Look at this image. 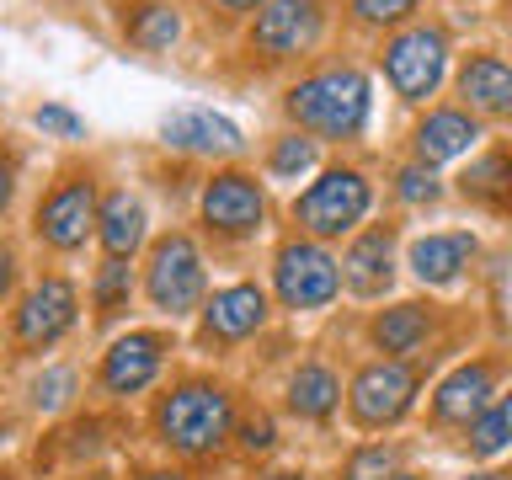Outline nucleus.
<instances>
[{
  "mask_svg": "<svg viewBox=\"0 0 512 480\" xmlns=\"http://www.w3.org/2000/svg\"><path fill=\"white\" fill-rule=\"evenodd\" d=\"M336 395H342V384H336V374H331V368H320V363L299 368L294 384H288V406H294L299 416H331Z\"/></svg>",
  "mask_w": 512,
  "mask_h": 480,
  "instance_id": "22",
  "label": "nucleus"
},
{
  "mask_svg": "<svg viewBox=\"0 0 512 480\" xmlns=\"http://www.w3.org/2000/svg\"><path fill=\"white\" fill-rule=\"evenodd\" d=\"M262 320H267V299H262V288H251V283L224 288V294H214V299H208V310H203L208 336H224V342L251 336Z\"/></svg>",
  "mask_w": 512,
  "mask_h": 480,
  "instance_id": "14",
  "label": "nucleus"
},
{
  "mask_svg": "<svg viewBox=\"0 0 512 480\" xmlns=\"http://www.w3.org/2000/svg\"><path fill=\"white\" fill-rule=\"evenodd\" d=\"M267 480H299V475H267Z\"/></svg>",
  "mask_w": 512,
  "mask_h": 480,
  "instance_id": "37",
  "label": "nucleus"
},
{
  "mask_svg": "<svg viewBox=\"0 0 512 480\" xmlns=\"http://www.w3.org/2000/svg\"><path fill=\"white\" fill-rule=\"evenodd\" d=\"M395 182H400V198H406V203H432V198H438V182H432L422 166H406Z\"/></svg>",
  "mask_w": 512,
  "mask_h": 480,
  "instance_id": "31",
  "label": "nucleus"
},
{
  "mask_svg": "<svg viewBox=\"0 0 512 480\" xmlns=\"http://www.w3.org/2000/svg\"><path fill=\"white\" fill-rule=\"evenodd\" d=\"M91 480H107V475H91Z\"/></svg>",
  "mask_w": 512,
  "mask_h": 480,
  "instance_id": "40",
  "label": "nucleus"
},
{
  "mask_svg": "<svg viewBox=\"0 0 512 480\" xmlns=\"http://www.w3.org/2000/svg\"><path fill=\"white\" fill-rule=\"evenodd\" d=\"M150 299L166 315H182L203 299V256L187 235H166L150 256Z\"/></svg>",
  "mask_w": 512,
  "mask_h": 480,
  "instance_id": "6",
  "label": "nucleus"
},
{
  "mask_svg": "<svg viewBox=\"0 0 512 480\" xmlns=\"http://www.w3.org/2000/svg\"><path fill=\"white\" fill-rule=\"evenodd\" d=\"M262 187L251 182L246 171H219L214 182L203 187V219L224 235H246L262 224Z\"/></svg>",
  "mask_w": 512,
  "mask_h": 480,
  "instance_id": "11",
  "label": "nucleus"
},
{
  "mask_svg": "<svg viewBox=\"0 0 512 480\" xmlns=\"http://www.w3.org/2000/svg\"><path fill=\"white\" fill-rule=\"evenodd\" d=\"M144 480H182V475H144Z\"/></svg>",
  "mask_w": 512,
  "mask_h": 480,
  "instance_id": "36",
  "label": "nucleus"
},
{
  "mask_svg": "<svg viewBox=\"0 0 512 480\" xmlns=\"http://www.w3.org/2000/svg\"><path fill=\"white\" fill-rule=\"evenodd\" d=\"M75 326V288L64 278H43L16 310V342L22 347H48Z\"/></svg>",
  "mask_w": 512,
  "mask_h": 480,
  "instance_id": "10",
  "label": "nucleus"
},
{
  "mask_svg": "<svg viewBox=\"0 0 512 480\" xmlns=\"http://www.w3.org/2000/svg\"><path fill=\"white\" fill-rule=\"evenodd\" d=\"M475 256V240L470 235H427L411 246V267L422 283H454L459 267Z\"/></svg>",
  "mask_w": 512,
  "mask_h": 480,
  "instance_id": "19",
  "label": "nucleus"
},
{
  "mask_svg": "<svg viewBox=\"0 0 512 480\" xmlns=\"http://www.w3.org/2000/svg\"><path fill=\"white\" fill-rule=\"evenodd\" d=\"M6 283H11V251L0 246V294H6Z\"/></svg>",
  "mask_w": 512,
  "mask_h": 480,
  "instance_id": "34",
  "label": "nucleus"
},
{
  "mask_svg": "<svg viewBox=\"0 0 512 480\" xmlns=\"http://www.w3.org/2000/svg\"><path fill=\"white\" fill-rule=\"evenodd\" d=\"M11 176H16L11 171V155L0 150V214H6V203H11Z\"/></svg>",
  "mask_w": 512,
  "mask_h": 480,
  "instance_id": "33",
  "label": "nucleus"
},
{
  "mask_svg": "<svg viewBox=\"0 0 512 480\" xmlns=\"http://www.w3.org/2000/svg\"><path fill=\"white\" fill-rule=\"evenodd\" d=\"M96 224H102L107 256H134V246L144 240V208H139V198H128V192H112Z\"/></svg>",
  "mask_w": 512,
  "mask_h": 480,
  "instance_id": "21",
  "label": "nucleus"
},
{
  "mask_svg": "<svg viewBox=\"0 0 512 480\" xmlns=\"http://www.w3.org/2000/svg\"><path fill=\"white\" fill-rule=\"evenodd\" d=\"M70 390H75V374L70 368H54V374H43L38 384H32V400H38L43 411H59L64 400H70Z\"/></svg>",
  "mask_w": 512,
  "mask_h": 480,
  "instance_id": "29",
  "label": "nucleus"
},
{
  "mask_svg": "<svg viewBox=\"0 0 512 480\" xmlns=\"http://www.w3.org/2000/svg\"><path fill=\"white\" fill-rule=\"evenodd\" d=\"M96 219H102L96 214V182L91 176H64L38 208V235L59 251H75Z\"/></svg>",
  "mask_w": 512,
  "mask_h": 480,
  "instance_id": "7",
  "label": "nucleus"
},
{
  "mask_svg": "<svg viewBox=\"0 0 512 480\" xmlns=\"http://www.w3.org/2000/svg\"><path fill=\"white\" fill-rule=\"evenodd\" d=\"M288 112L326 139H352L368 118V80L358 70H320L288 91Z\"/></svg>",
  "mask_w": 512,
  "mask_h": 480,
  "instance_id": "1",
  "label": "nucleus"
},
{
  "mask_svg": "<svg viewBox=\"0 0 512 480\" xmlns=\"http://www.w3.org/2000/svg\"><path fill=\"white\" fill-rule=\"evenodd\" d=\"M464 198H486V203H507L512 198V155H486L459 176Z\"/></svg>",
  "mask_w": 512,
  "mask_h": 480,
  "instance_id": "24",
  "label": "nucleus"
},
{
  "mask_svg": "<svg viewBox=\"0 0 512 480\" xmlns=\"http://www.w3.org/2000/svg\"><path fill=\"white\" fill-rule=\"evenodd\" d=\"M240 443H246L251 454H267V448H272V422H267V416H251V422L240 427Z\"/></svg>",
  "mask_w": 512,
  "mask_h": 480,
  "instance_id": "32",
  "label": "nucleus"
},
{
  "mask_svg": "<svg viewBox=\"0 0 512 480\" xmlns=\"http://www.w3.org/2000/svg\"><path fill=\"white\" fill-rule=\"evenodd\" d=\"M507 438H512V395H507V400H496L491 411H480V416H475L470 448H475V454H496V448H507Z\"/></svg>",
  "mask_w": 512,
  "mask_h": 480,
  "instance_id": "25",
  "label": "nucleus"
},
{
  "mask_svg": "<svg viewBox=\"0 0 512 480\" xmlns=\"http://www.w3.org/2000/svg\"><path fill=\"white\" fill-rule=\"evenodd\" d=\"M171 150H187V155H240V128L219 112H203V107H182L160 123Z\"/></svg>",
  "mask_w": 512,
  "mask_h": 480,
  "instance_id": "12",
  "label": "nucleus"
},
{
  "mask_svg": "<svg viewBox=\"0 0 512 480\" xmlns=\"http://www.w3.org/2000/svg\"><path fill=\"white\" fill-rule=\"evenodd\" d=\"M155 427L176 454H214L230 438V395L219 384H182L160 400Z\"/></svg>",
  "mask_w": 512,
  "mask_h": 480,
  "instance_id": "2",
  "label": "nucleus"
},
{
  "mask_svg": "<svg viewBox=\"0 0 512 480\" xmlns=\"http://www.w3.org/2000/svg\"><path fill=\"white\" fill-rule=\"evenodd\" d=\"M459 96L480 112H512V64L496 54H480L459 70Z\"/></svg>",
  "mask_w": 512,
  "mask_h": 480,
  "instance_id": "17",
  "label": "nucleus"
},
{
  "mask_svg": "<svg viewBox=\"0 0 512 480\" xmlns=\"http://www.w3.org/2000/svg\"><path fill=\"white\" fill-rule=\"evenodd\" d=\"M32 123L48 128V134H64V139H80V134H86V123H80L70 107H38V112H32Z\"/></svg>",
  "mask_w": 512,
  "mask_h": 480,
  "instance_id": "30",
  "label": "nucleus"
},
{
  "mask_svg": "<svg viewBox=\"0 0 512 480\" xmlns=\"http://www.w3.org/2000/svg\"><path fill=\"white\" fill-rule=\"evenodd\" d=\"M0 480H6V475H0Z\"/></svg>",
  "mask_w": 512,
  "mask_h": 480,
  "instance_id": "41",
  "label": "nucleus"
},
{
  "mask_svg": "<svg viewBox=\"0 0 512 480\" xmlns=\"http://www.w3.org/2000/svg\"><path fill=\"white\" fill-rule=\"evenodd\" d=\"M390 480H422V475H390Z\"/></svg>",
  "mask_w": 512,
  "mask_h": 480,
  "instance_id": "38",
  "label": "nucleus"
},
{
  "mask_svg": "<svg viewBox=\"0 0 512 480\" xmlns=\"http://www.w3.org/2000/svg\"><path fill=\"white\" fill-rule=\"evenodd\" d=\"M272 272H278V299L288 310H320V304H331L336 288H342V267H336L320 246H310V240H288Z\"/></svg>",
  "mask_w": 512,
  "mask_h": 480,
  "instance_id": "5",
  "label": "nucleus"
},
{
  "mask_svg": "<svg viewBox=\"0 0 512 480\" xmlns=\"http://www.w3.org/2000/svg\"><path fill=\"white\" fill-rule=\"evenodd\" d=\"M224 11H251V6H267V0H219Z\"/></svg>",
  "mask_w": 512,
  "mask_h": 480,
  "instance_id": "35",
  "label": "nucleus"
},
{
  "mask_svg": "<svg viewBox=\"0 0 512 480\" xmlns=\"http://www.w3.org/2000/svg\"><path fill=\"white\" fill-rule=\"evenodd\" d=\"M390 251H395L390 230H368L358 246L347 251L342 278H347L352 294H384V288H390Z\"/></svg>",
  "mask_w": 512,
  "mask_h": 480,
  "instance_id": "16",
  "label": "nucleus"
},
{
  "mask_svg": "<svg viewBox=\"0 0 512 480\" xmlns=\"http://www.w3.org/2000/svg\"><path fill=\"white\" fill-rule=\"evenodd\" d=\"M416 11V0H352V16L368 27H390L400 22V16H411Z\"/></svg>",
  "mask_w": 512,
  "mask_h": 480,
  "instance_id": "28",
  "label": "nucleus"
},
{
  "mask_svg": "<svg viewBox=\"0 0 512 480\" xmlns=\"http://www.w3.org/2000/svg\"><path fill=\"white\" fill-rule=\"evenodd\" d=\"M486 395H491V368L470 363V368H459L454 379H443L432 411H438V422H470V416L486 411Z\"/></svg>",
  "mask_w": 512,
  "mask_h": 480,
  "instance_id": "18",
  "label": "nucleus"
},
{
  "mask_svg": "<svg viewBox=\"0 0 512 480\" xmlns=\"http://www.w3.org/2000/svg\"><path fill=\"white\" fill-rule=\"evenodd\" d=\"M470 480H491V475H470Z\"/></svg>",
  "mask_w": 512,
  "mask_h": 480,
  "instance_id": "39",
  "label": "nucleus"
},
{
  "mask_svg": "<svg viewBox=\"0 0 512 480\" xmlns=\"http://www.w3.org/2000/svg\"><path fill=\"white\" fill-rule=\"evenodd\" d=\"M315 166V139H278V144H272V171H278V176H304V171H310Z\"/></svg>",
  "mask_w": 512,
  "mask_h": 480,
  "instance_id": "27",
  "label": "nucleus"
},
{
  "mask_svg": "<svg viewBox=\"0 0 512 480\" xmlns=\"http://www.w3.org/2000/svg\"><path fill=\"white\" fill-rule=\"evenodd\" d=\"M294 214H299V224L310 235H342V230H352V224L368 214V182H363V171H347V166L342 171H326L294 203Z\"/></svg>",
  "mask_w": 512,
  "mask_h": 480,
  "instance_id": "4",
  "label": "nucleus"
},
{
  "mask_svg": "<svg viewBox=\"0 0 512 480\" xmlns=\"http://www.w3.org/2000/svg\"><path fill=\"white\" fill-rule=\"evenodd\" d=\"M475 139L480 128L470 112H427V123L416 128V155H422V166H438V160L464 155Z\"/></svg>",
  "mask_w": 512,
  "mask_h": 480,
  "instance_id": "15",
  "label": "nucleus"
},
{
  "mask_svg": "<svg viewBox=\"0 0 512 480\" xmlns=\"http://www.w3.org/2000/svg\"><path fill=\"white\" fill-rule=\"evenodd\" d=\"M320 32V0H267L251 22V48L267 59H288L310 48Z\"/></svg>",
  "mask_w": 512,
  "mask_h": 480,
  "instance_id": "8",
  "label": "nucleus"
},
{
  "mask_svg": "<svg viewBox=\"0 0 512 480\" xmlns=\"http://www.w3.org/2000/svg\"><path fill=\"white\" fill-rule=\"evenodd\" d=\"M422 336H427V310L422 304H395V310H384L374 320V342L384 352H411Z\"/></svg>",
  "mask_w": 512,
  "mask_h": 480,
  "instance_id": "23",
  "label": "nucleus"
},
{
  "mask_svg": "<svg viewBox=\"0 0 512 480\" xmlns=\"http://www.w3.org/2000/svg\"><path fill=\"white\" fill-rule=\"evenodd\" d=\"M123 27H128V43L144 48V54H160V48H171L182 38V16H176L166 0H134L123 16Z\"/></svg>",
  "mask_w": 512,
  "mask_h": 480,
  "instance_id": "20",
  "label": "nucleus"
},
{
  "mask_svg": "<svg viewBox=\"0 0 512 480\" xmlns=\"http://www.w3.org/2000/svg\"><path fill=\"white\" fill-rule=\"evenodd\" d=\"M443 64H448V38L438 27H411L384 43V75H390V86L406 102H427L438 91Z\"/></svg>",
  "mask_w": 512,
  "mask_h": 480,
  "instance_id": "3",
  "label": "nucleus"
},
{
  "mask_svg": "<svg viewBox=\"0 0 512 480\" xmlns=\"http://www.w3.org/2000/svg\"><path fill=\"white\" fill-rule=\"evenodd\" d=\"M128 288H134V278H128V256H107L102 278H96V310L112 315L128 304Z\"/></svg>",
  "mask_w": 512,
  "mask_h": 480,
  "instance_id": "26",
  "label": "nucleus"
},
{
  "mask_svg": "<svg viewBox=\"0 0 512 480\" xmlns=\"http://www.w3.org/2000/svg\"><path fill=\"white\" fill-rule=\"evenodd\" d=\"M155 368H160V336L134 331L123 342H112V352L102 358V384L112 395H134L155 379Z\"/></svg>",
  "mask_w": 512,
  "mask_h": 480,
  "instance_id": "13",
  "label": "nucleus"
},
{
  "mask_svg": "<svg viewBox=\"0 0 512 480\" xmlns=\"http://www.w3.org/2000/svg\"><path fill=\"white\" fill-rule=\"evenodd\" d=\"M411 395H416L411 363H374L358 374V384H352V416H358L363 427H384V422H395V416H406Z\"/></svg>",
  "mask_w": 512,
  "mask_h": 480,
  "instance_id": "9",
  "label": "nucleus"
}]
</instances>
